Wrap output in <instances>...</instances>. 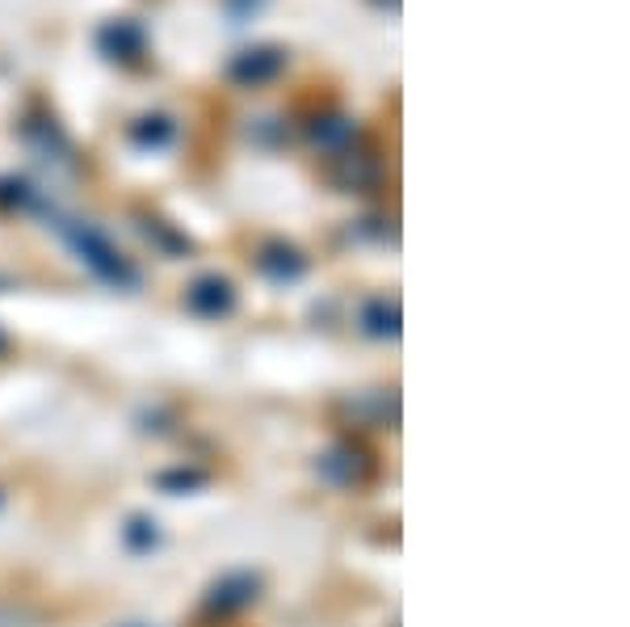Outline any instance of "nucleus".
I'll return each mask as SVG.
<instances>
[{
  "label": "nucleus",
  "mask_w": 630,
  "mask_h": 627,
  "mask_svg": "<svg viewBox=\"0 0 630 627\" xmlns=\"http://www.w3.org/2000/svg\"><path fill=\"white\" fill-rule=\"evenodd\" d=\"M307 135H312L315 148H324V152H345V148H354L357 140V119L349 114H315L307 122Z\"/></svg>",
  "instance_id": "7"
},
{
  "label": "nucleus",
  "mask_w": 630,
  "mask_h": 627,
  "mask_svg": "<svg viewBox=\"0 0 630 627\" xmlns=\"http://www.w3.org/2000/svg\"><path fill=\"white\" fill-rule=\"evenodd\" d=\"M98 51L114 63H139L148 51V30L135 18H114L98 30Z\"/></svg>",
  "instance_id": "3"
},
{
  "label": "nucleus",
  "mask_w": 630,
  "mask_h": 627,
  "mask_svg": "<svg viewBox=\"0 0 630 627\" xmlns=\"http://www.w3.org/2000/svg\"><path fill=\"white\" fill-rule=\"evenodd\" d=\"M256 582H248V577H232V582H223V586L215 589V607H244L248 598H253Z\"/></svg>",
  "instance_id": "11"
},
{
  "label": "nucleus",
  "mask_w": 630,
  "mask_h": 627,
  "mask_svg": "<svg viewBox=\"0 0 630 627\" xmlns=\"http://www.w3.org/2000/svg\"><path fill=\"white\" fill-rule=\"evenodd\" d=\"M0 350H4V333H0Z\"/></svg>",
  "instance_id": "14"
},
{
  "label": "nucleus",
  "mask_w": 630,
  "mask_h": 627,
  "mask_svg": "<svg viewBox=\"0 0 630 627\" xmlns=\"http://www.w3.org/2000/svg\"><path fill=\"white\" fill-rule=\"evenodd\" d=\"M265 9V0H227V13L236 21H248L253 13H261Z\"/></svg>",
  "instance_id": "12"
},
{
  "label": "nucleus",
  "mask_w": 630,
  "mask_h": 627,
  "mask_svg": "<svg viewBox=\"0 0 630 627\" xmlns=\"http://www.w3.org/2000/svg\"><path fill=\"white\" fill-rule=\"evenodd\" d=\"M282 68H286V47H277V42H256V47H244L240 55H232L227 81L240 84V89H256V84L277 81Z\"/></svg>",
  "instance_id": "2"
},
{
  "label": "nucleus",
  "mask_w": 630,
  "mask_h": 627,
  "mask_svg": "<svg viewBox=\"0 0 630 627\" xmlns=\"http://www.w3.org/2000/svg\"><path fill=\"white\" fill-rule=\"evenodd\" d=\"M173 135H177V122L169 114H143V119L131 122V140L139 148H169Z\"/></svg>",
  "instance_id": "9"
},
{
  "label": "nucleus",
  "mask_w": 630,
  "mask_h": 627,
  "mask_svg": "<svg viewBox=\"0 0 630 627\" xmlns=\"http://www.w3.org/2000/svg\"><path fill=\"white\" fill-rule=\"evenodd\" d=\"M362 321H366V328H370V333H378V337H395L399 312H395V304H387V300H370V304H366V312H362Z\"/></svg>",
  "instance_id": "10"
},
{
  "label": "nucleus",
  "mask_w": 630,
  "mask_h": 627,
  "mask_svg": "<svg viewBox=\"0 0 630 627\" xmlns=\"http://www.w3.org/2000/svg\"><path fill=\"white\" fill-rule=\"evenodd\" d=\"M256 265H261V274H270L274 283H295V279H303V270H307V262H303V253L298 249H291V244H265L261 249V257H256Z\"/></svg>",
  "instance_id": "8"
},
{
  "label": "nucleus",
  "mask_w": 630,
  "mask_h": 627,
  "mask_svg": "<svg viewBox=\"0 0 630 627\" xmlns=\"http://www.w3.org/2000/svg\"><path fill=\"white\" fill-rule=\"evenodd\" d=\"M185 307L197 312V316H227L236 307V286L227 279H219V274H202L185 291Z\"/></svg>",
  "instance_id": "5"
},
{
  "label": "nucleus",
  "mask_w": 630,
  "mask_h": 627,
  "mask_svg": "<svg viewBox=\"0 0 630 627\" xmlns=\"http://www.w3.org/2000/svg\"><path fill=\"white\" fill-rule=\"evenodd\" d=\"M378 4H383V9H399V0H378Z\"/></svg>",
  "instance_id": "13"
},
{
  "label": "nucleus",
  "mask_w": 630,
  "mask_h": 627,
  "mask_svg": "<svg viewBox=\"0 0 630 627\" xmlns=\"http://www.w3.org/2000/svg\"><path fill=\"white\" fill-rule=\"evenodd\" d=\"M21 135H26V143L39 152L42 161L72 164V156H77V148H72V140H68V131H63L51 114H30V119L21 122Z\"/></svg>",
  "instance_id": "4"
},
{
  "label": "nucleus",
  "mask_w": 630,
  "mask_h": 627,
  "mask_svg": "<svg viewBox=\"0 0 630 627\" xmlns=\"http://www.w3.org/2000/svg\"><path fill=\"white\" fill-rule=\"evenodd\" d=\"M55 227H60L63 241L77 249L80 262L89 265L98 279H105V283H114V286H139V270L122 257L119 249H114V241H110L101 227L80 223V220H60Z\"/></svg>",
  "instance_id": "1"
},
{
  "label": "nucleus",
  "mask_w": 630,
  "mask_h": 627,
  "mask_svg": "<svg viewBox=\"0 0 630 627\" xmlns=\"http://www.w3.org/2000/svg\"><path fill=\"white\" fill-rule=\"evenodd\" d=\"M378 161L370 152H354V148H345V152H336V164H333V182L341 190H370L378 182Z\"/></svg>",
  "instance_id": "6"
}]
</instances>
